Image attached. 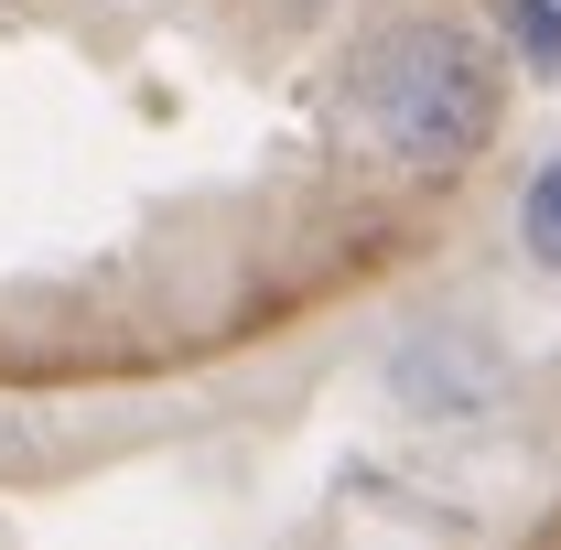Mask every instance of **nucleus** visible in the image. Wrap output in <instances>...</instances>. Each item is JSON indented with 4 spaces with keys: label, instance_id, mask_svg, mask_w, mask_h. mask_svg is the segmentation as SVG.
<instances>
[{
    "label": "nucleus",
    "instance_id": "nucleus-3",
    "mask_svg": "<svg viewBox=\"0 0 561 550\" xmlns=\"http://www.w3.org/2000/svg\"><path fill=\"white\" fill-rule=\"evenodd\" d=\"M518 249H529V271H551L561 280V151L518 184Z\"/></svg>",
    "mask_w": 561,
    "mask_h": 550
},
{
    "label": "nucleus",
    "instance_id": "nucleus-4",
    "mask_svg": "<svg viewBox=\"0 0 561 550\" xmlns=\"http://www.w3.org/2000/svg\"><path fill=\"white\" fill-rule=\"evenodd\" d=\"M507 44L529 76H561V0H507Z\"/></svg>",
    "mask_w": 561,
    "mask_h": 550
},
{
    "label": "nucleus",
    "instance_id": "nucleus-1",
    "mask_svg": "<svg viewBox=\"0 0 561 550\" xmlns=\"http://www.w3.org/2000/svg\"><path fill=\"white\" fill-rule=\"evenodd\" d=\"M335 108H346V130L367 140L378 162L443 184V173H465V162L496 140L507 87H496L486 44H476L454 11H411V22H378V33L346 55Z\"/></svg>",
    "mask_w": 561,
    "mask_h": 550
},
{
    "label": "nucleus",
    "instance_id": "nucleus-2",
    "mask_svg": "<svg viewBox=\"0 0 561 550\" xmlns=\"http://www.w3.org/2000/svg\"><path fill=\"white\" fill-rule=\"evenodd\" d=\"M421 421H476L496 400V356L486 335H454V324H432L421 345H400V378H389Z\"/></svg>",
    "mask_w": 561,
    "mask_h": 550
}]
</instances>
